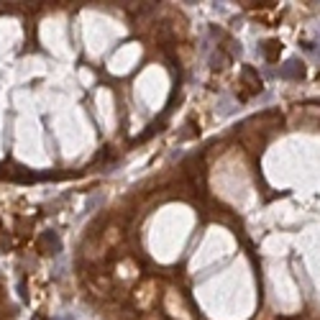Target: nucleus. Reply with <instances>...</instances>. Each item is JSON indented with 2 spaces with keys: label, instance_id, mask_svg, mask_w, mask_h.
Instances as JSON below:
<instances>
[{
  "label": "nucleus",
  "instance_id": "2",
  "mask_svg": "<svg viewBox=\"0 0 320 320\" xmlns=\"http://www.w3.org/2000/svg\"><path fill=\"white\" fill-rule=\"evenodd\" d=\"M279 49H282V44L277 41V38H272V41H267L264 46H262V51H264V56H267V62H277L279 59Z\"/></svg>",
  "mask_w": 320,
  "mask_h": 320
},
{
  "label": "nucleus",
  "instance_id": "1",
  "mask_svg": "<svg viewBox=\"0 0 320 320\" xmlns=\"http://www.w3.org/2000/svg\"><path fill=\"white\" fill-rule=\"evenodd\" d=\"M38 246H41L44 254H56V251L62 249V241H59L54 233H44V236L38 238Z\"/></svg>",
  "mask_w": 320,
  "mask_h": 320
},
{
  "label": "nucleus",
  "instance_id": "3",
  "mask_svg": "<svg viewBox=\"0 0 320 320\" xmlns=\"http://www.w3.org/2000/svg\"><path fill=\"white\" fill-rule=\"evenodd\" d=\"M303 62H297V59H292V62H287L285 64V69H282V77H292V79H300L303 77Z\"/></svg>",
  "mask_w": 320,
  "mask_h": 320
},
{
  "label": "nucleus",
  "instance_id": "5",
  "mask_svg": "<svg viewBox=\"0 0 320 320\" xmlns=\"http://www.w3.org/2000/svg\"><path fill=\"white\" fill-rule=\"evenodd\" d=\"M33 320H46V318H44V315H36V318H33Z\"/></svg>",
  "mask_w": 320,
  "mask_h": 320
},
{
  "label": "nucleus",
  "instance_id": "4",
  "mask_svg": "<svg viewBox=\"0 0 320 320\" xmlns=\"http://www.w3.org/2000/svg\"><path fill=\"white\" fill-rule=\"evenodd\" d=\"M244 79H246V82H249V87H251V90H254V92H256V90H259V87H262V79H259V77H256V72H254V69H251V67H244Z\"/></svg>",
  "mask_w": 320,
  "mask_h": 320
}]
</instances>
